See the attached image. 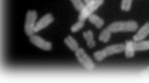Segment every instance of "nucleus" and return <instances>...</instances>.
Returning a JSON list of instances; mask_svg holds the SVG:
<instances>
[{
  "instance_id": "20e7f679",
  "label": "nucleus",
  "mask_w": 149,
  "mask_h": 83,
  "mask_svg": "<svg viewBox=\"0 0 149 83\" xmlns=\"http://www.w3.org/2000/svg\"><path fill=\"white\" fill-rule=\"evenodd\" d=\"M37 13L34 10L27 11L24 21V32L26 36H31L35 33L36 21L37 19Z\"/></svg>"
},
{
  "instance_id": "f03ea898",
  "label": "nucleus",
  "mask_w": 149,
  "mask_h": 83,
  "mask_svg": "<svg viewBox=\"0 0 149 83\" xmlns=\"http://www.w3.org/2000/svg\"><path fill=\"white\" fill-rule=\"evenodd\" d=\"M111 33L120 32H134L138 29V24L136 21H119L114 22L108 27Z\"/></svg>"
},
{
  "instance_id": "9d476101",
  "label": "nucleus",
  "mask_w": 149,
  "mask_h": 83,
  "mask_svg": "<svg viewBox=\"0 0 149 83\" xmlns=\"http://www.w3.org/2000/svg\"><path fill=\"white\" fill-rule=\"evenodd\" d=\"M84 40L86 42V44L90 48H93L96 46V42L94 40V34L93 32L91 31H88L84 32L83 34Z\"/></svg>"
},
{
  "instance_id": "f257e3e1",
  "label": "nucleus",
  "mask_w": 149,
  "mask_h": 83,
  "mask_svg": "<svg viewBox=\"0 0 149 83\" xmlns=\"http://www.w3.org/2000/svg\"><path fill=\"white\" fill-rule=\"evenodd\" d=\"M124 50H125V44H114L106 47L102 50L94 52L93 56L96 61H101L108 56L121 53L124 51Z\"/></svg>"
},
{
  "instance_id": "9b49d317",
  "label": "nucleus",
  "mask_w": 149,
  "mask_h": 83,
  "mask_svg": "<svg viewBox=\"0 0 149 83\" xmlns=\"http://www.w3.org/2000/svg\"><path fill=\"white\" fill-rule=\"evenodd\" d=\"M64 42H65V44L68 46L69 48L73 52H75L79 48V44L77 40L74 39L71 36H67L64 40Z\"/></svg>"
},
{
  "instance_id": "ddd939ff",
  "label": "nucleus",
  "mask_w": 149,
  "mask_h": 83,
  "mask_svg": "<svg viewBox=\"0 0 149 83\" xmlns=\"http://www.w3.org/2000/svg\"><path fill=\"white\" fill-rule=\"evenodd\" d=\"M88 20L92 24H93L94 26L98 29H101L103 27L104 24V21L102 19H101L100 17H98L96 15L93 14L88 17Z\"/></svg>"
},
{
  "instance_id": "39448f33",
  "label": "nucleus",
  "mask_w": 149,
  "mask_h": 83,
  "mask_svg": "<svg viewBox=\"0 0 149 83\" xmlns=\"http://www.w3.org/2000/svg\"><path fill=\"white\" fill-rule=\"evenodd\" d=\"M75 56L78 61L88 71H93L95 67L93 60L83 48H79L75 52Z\"/></svg>"
},
{
  "instance_id": "423d86ee",
  "label": "nucleus",
  "mask_w": 149,
  "mask_h": 83,
  "mask_svg": "<svg viewBox=\"0 0 149 83\" xmlns=\"http://www.w3.org/2000/svg\"><path fill=\"white\" fill-rule=\"evenodd\" d=\"M30 42L36 47H39L44 51H50L52 49V44L51 42L42 38L41 37L36 35H33L30 36Z\"/></svg>"
},
{
  "instance_id": "f3484780",
  "label": "nucleus",
  "mask_w": 149,
  "mask_h": 83,
  "mask_svg": "<svg viewBox=\"0 0 149 83\" xmlns=\"http://www.w3.org/2000/svg\"><path fill=\"white\" fill-rule=\"evenodd\" d=\"M84 22L79 21L75 24H74L73 26L71 27V31L72 32H77L80 31V30L84 27Z\"/></svg>"
},
{
  "instance_id": "2eb2a0df",
  "label": "nucleus",
  "mask_w": 149,
  "mask_h": 83,
  "mask_svg": "<svg viewBox=\"0 0 149 83\" xmlns=\"http://www.w3.org/2000/svg\"><path fill=\"white\" fill-rule=\"evenodd\" d=\"M133 0H121V9L124 11H130Z\"/></svg>"
},
{
  "instance_id": "a211bd4d",
  "label": "nucleus",
  "mask_w": 149,
  "mask_h": 83,
  "mask_svg": "<svg viewBox=\"0 0 149 83\" xmlns=\"http://www.w3.org/2000/svg\"><path fill=\"white\" fill-rule=\"evenodd\" d=\"M141 75L144 77H149V66L141 72Z\"/></svg>"
},
{
  "instance_id": "f8f14e48",
  "label": "nucleus",
  "mask_w": 149,
  "mask_h": 83,
  "mask_svg": "<svg viewBox=\"0 0 149 83\" xmlns=\"http://www.w3.org/2000/svg\"><path fill=\"white\" fill-rule=\"evenodd\" d=\"M133 46L135 51H146L149 50V40L146 41H133Z\"/></svg>"
},
{
  "instance_id": "0eeeda50",
  "label": "nucleus",
  "mask_w": 149,
  "mask_h": 83,
  "mask_svg": "<svg viewBox=\"0 0 149 83\" xmlns=\"http://www.w3.org/2000/svg\"><path fill=\"white\" fill-rule=\"evenodd\" d=\"M54 17L51 13H48L43 16L39 21L36 22L35 26V32H38L41 30L45 29L48 25L54 21Z\"/></svg>"
},
{
  "instance_id": "1a4fd4ad",
  "label": "nucleus",
  "mask_w": 149,
  "mask_h": 83,
  "mask_svg": "<svg viewBox=\"0 0 149 83\" xmlns=\"http://www.w3.org/2000/svg\"><path fill=\"white\" fill-rule=\"evenodd\" d=\"M125 55L126 58H132L135 55V50L134 49L133 40H127L125 44Z\"/></svg>"
},
{
  "instance_id": "4468645a",
  "label": "nucleus",
  "mask_w": 149,
  "mask_h": 83,
  "mask_svg": "<svg viewBox=\"0 0 149 83\" xmlns=\"http://www.w3.org/2000/svg\"><path fill=\"white\" fill-rule=\"evenodd\" d=\"M111 32L110 31V30L108 28L107 29H104L101 32L100 35H99V40L102 42H104V43H106V42H108L110 40L111 38Z\"/></svg>"
},
{
  "instance_id": "6ab92c4d",
  "label": "nucleus",
  "mask_w": 149,
  "mask_h": 83,
  "mask_svg": "<svg viewBox=\"0 0 149 83\" xmlns=\"http://www.w3.org/2000/svg\"><path fill=\"white\" fill-rule=\"evenodd\" d=\"M93 1V0H84V3H85L86 4H87V3H90L91 1Z\"/></svg>"
},
{
  "instance_id": "dca6fc26",
  "label": "nucleus",
  "mask_w": 149,
  "mask_h": 83,
  "mask_svg": "<svg viewBox=\"0 0 149 83\" xmlns=\"http://www.w3.org/2000/svg\"><path fill=\"white\" fill-rule=\"evenodd\" d=\"M71 1L73 3L74 9L77 10L78 11H81L84 8V4L82 0H71Z\"/></svg>"
},
{
  "instance_id": "7ed1b4c3",
  "label": "nucleus",
  "mask_w": 149,
  "mask_h": 83,
  "mask_svg": "<svg viewBox=\"0 0 149 83\" xmlns=\"http://www.w3.org/2000/svg\"><path fill=\"white\" fill-rule=\"evenodd\" d=\"M104 3V0H93L90 3L86 4L84 8L80 11L79 15V21H85L93 13L98 9Z\"/></svg>"
},
{
  "instance_id": "6e6552de",
  "label": "nucleus",
  "mask_w": 149,
  "mask_h": 83,
  "mask_svg": "<svg viewBox=\"0 0 149 83\" xmlns=\"http://www.w3.org/2000/svg\"><path fill=\"white\" fill-rule=\"evenodd\" d=\"M149 34V22H146L139 30V31L134 35L133 40L135 42L141 41Z\"/></svg>"
}]
</instances>
